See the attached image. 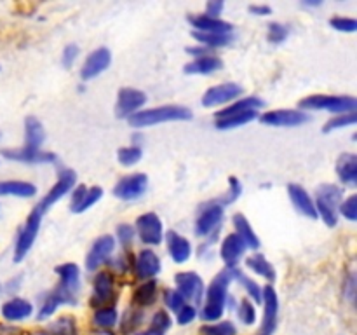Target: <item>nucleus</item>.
<instances>
[{"label": "nucleus", "mask_w": 357, "mask_h": 335, "mask_svg": "<svg viewBox=\"0 0 357 335\" xmlns=\"http://www.w3.org/2000/svg\"><path fill=\"white\" fill-rule=\"evenodd\" d=\"M236 269H223L218 274L213 278L211 285L208 286V292H206V304L204 309H202L201 316L204 321H216L218 318H222L223 309H225L227 302V290H229L230 283L236 279Z\"/></svg>", "instance_id": "nucleus-1"}, {"label": "nucleus", "mask_w": 357, "mask_h": 335, "mask_svg": "<svg viewBox=\"0 0 357 335\" xmlns=\"http://www.w3.org/2000/svg\"><path fill=\"white\" fill-rule=\"evenodd\" d=\"M192 119V112L181 105H162V107L146 108L132 114L128 119L132 128H146V126L160 124L171 121H188Z\"/></svg>", "instance_id": "nucleus-2"}, {"label": "nucleus", "mask_w": 357, "mask_h": 335, "mask_svg": "<svg viewBox=\"0 0 357 335\" xmlns=\"http://www.w3.org/2000/svg\"><path fill=\"white\" fill-rule=\"evenodd\" d=\"M344 191L335 184H323L316 188V211L317 216L324 220L328 227H335L338 223V206H340Z\"/></svg>", "instance_id": "nucleus-3"}, {"label": "nucleus", "mask_w": 357, "mask_h": 335, "mask_svg": "<svg viewBox=\"0 0 357 335\" xmlns=\"http://www.w3.org/2000/svg\"><path fill=\"white\" fill-rule=\"evenodd\" d=\"M302 110H326L331 114H349L356 112L357 101L354 96H337V94H312L300 100Z\"/></svg>", "instance_id": "nucleus-4"}, {"label": "nucleus", "mask_w": 357, "mask_h": 335, "mask_svg": "<svg viewBox=\"0 0 357 335\" xmlns=\"http://www.w3.org/2000/svg\"><path fill=\"white\" fill-rule=\"evenodd\" d=\"M45 213L40 211V209L35 206L33 211L28 215L26 222L23 223V227L20 229V234H17L16 239V248H14V262H21L28 255V251L33 246L35 239L38 236V230H40V222L42 216Z\"/></svg>", "instance_id": "nucleus-5"}, {"label": "nucleus", "mask_w": 357, "mask_h": 335, "mask_svg": "<svg viewBox=\"0 0 357 335\" xmlns=\"http://www.w3.org/2000/svg\"><path fill=\"white\" fill-rule=\"evenodd\" d=\"M117 297L114 276L107 271L98 272L94 276V288L89 299V306L96 311L103 309V307H114Z\"/></svg>", "instance_id": "nucleus-6"}, {"label": "nucleus", "mask_w": 357, "mask_h": 335, "mask_svg": "<svg viewBox=\"0 0 357 335\" xmlns=\"http://www.w3.org/2000/svg\"><path fill=\"white\" fill-rule=\"evenodd\" d=\"M75 181H77L75 171L70 170V168H61L58 173V180H56V184L52 185L51 191H49L47 194L40 199V202L37 204V208L44 213L47 211V209H51L52 204H56L59 199L65 198V195L68 194L73 187H75Z\"/></svg>", "instance_id": "nucleus-7"}, {"label": "nucleus", "mask_w": 357, "mask_h": 335, "mask_svg": "<svg viewBox=\"0 0 357 335\" xmlns=\"http://www.w3.org/2000/svg\"><path fill=\"white\" fill-rule=\"evenodd\" d=\"M135 232L138 234L139 239L149 246H157L162 243L164 239V225L162 220L159 218L157 213H143L136 220V229Z\"/></svg>", "instance_id": "nucleus-8"}, {"label": "nucleus", "mask_w": 357, "mask_h": 335, "mask_svg": "<svg viewBox=\"0 0 357 335\" xmlns=\"http://www.w3.org/2000/svg\"><path fill=\"white\" fill-rule=\"evenodd\" d=\"M223 206L218 201H211L201 209L197 216V222H195V234L199 237H208L211 234H215L220 229V223L223 220Z\"/></svg>", "instance_id": "nucleus-9"}, {"label": "nucleus", "mask_w": 357, "mask_h": 335, "mask_svg": "<svg viewBox=\"0 0 357 335\" xmlns=\"http://www.w3.org/2000/svg\"><path fill=\"white\" fill-rule=\"evenodd\" d=\"M174 283H176V292L185 300H190L192 304H201L202 297H204V281L197 272H178L174 276Z\"/></svg>", "instance_id": "nucleus-10"}, {"label": "nucleus", "mask_w": 357, "mask_h": 335, "mask_svg": "<svg viewBox=\"0 0 357 335\" xmlns=\"http://www.w3.org/2000/svg\"><path fill=\"white\" fill-rule=\"evenodd\" d=\"M149 187V177L145 173H132L128 177H122L115 184L114 195L122 201H135L139 195H143Z\"/></svg>", "instance_id": "nucleus-11"}, {"label": "nucleus", "mask_w": 357, "mask_h": 335, "mask_svg": "<svg viewBox=\"0 0 357 335\" xmlns=\"http://www.w3.org/2000/svg\"><path fill=\"white\" fill-rule=\"evenodd\" d=\"M309 114L303 110H293V108H279V110L265 112L260 121L267 126L275 128H295L309 121Z\"/></svg>", "instance_id": "nucleus-12"}, {"label": "nucleus", "mask_w": 357, "mask_h": 335, "mask_svg": "<svg viewBox=\"0 0 357 335\" xmlns=\"http://www.w3.org/2000/svg\"><path fill=\"white\" fill-rule=\"evenodd\" d=\"M146 103V94L143 91L135 89V87H124L117 94V105L115 112L117 117L129 119L132 114L139 112V108Z\"/></svg>", "instance_id": "nucleus-13"}, {"label": "nucleus", "mask_w": 357, "mask_h": 335, "mask_svg": "<svg viewBox=\"0 0 357 335\" xmlns=\"http://www.w3.org/2000/svg\"><path fill=\"white\" fill-rule=\"evenodd\" d=\"M244 93L243 86L236 82H225L218 84L215 87H209L202 96V105L204 107H218V105H225L229 101H236Z\"/></svg>", "instance_id": "nucleus-14"}, {"label": "nucleus", "mask_w": 357, "mask_h": 335, "mask_svg": "<svg viewBox=\"0 0 357 335\" xmlns=\"http://www.w3.org/2000/svg\"><path fill=\"white\" fill-rule=\"evenodd\" d=\"M115 250V239L114 236L107 234V236L98 237L91 246L89 253L86 257V269L87 271H96L100 265H103L108 258L112 257Z\"/></svg>", "instance_id": "nucleus-15"}, {"label": "nucleus", "mask_w": 357, "mask_h": 335, "mask_svg": "<svg viewBox=\"0 0 357 335\" xmlns=\"http://www.w3.org/2000/svg\"><path fill=\"white\" fill-rule=\"evenodd\" d=\"M265 313H264V323H261V330L257 335H272L278 327V313H279V300L278 293H275L274 286L267 285L264 288V300Z\"/></svg>", "instance_id": "nucleus-16"}, {"label": "nucleus", "mask_w": 357, "mask_h": 335, "mask_svg": "<svg viewBox=\"0 0 357 335\" xmlns=\"http://www.w3.org/2000/svg\"><path fill=\"white\" fill-rule=\"evenodd\" d=\"M110 63H112L110 49L98 47L96 51L91 52V54L86 58V61H84L82 68H80V77H82L84 80L94 79V77H98L100 73H103L105 70L110 66Z\"/></svg>", "instance_id": "nucleus-17"}, {"label": "nucleus", "mask_w": 357, "mask_h": 335, "mask_svg": "<svg viewBox=\"0 0 357 335\" xmlns=\"http://www.w3.org/2000/svg\"><path fill=\"white\" fill-rule=\"evenodd\" d=\"M6 159L17 161V163H56L58 157L52 152H44L42 149H26V147H20V149H3L0 150Z\"/></svg>", "instance_id": "nucleus-18"}, {"label": "nucleus", "mask_w": 357, "mask_h": 335, "mask_svg": "<svg viewBox=\"0 0 357 335\" xmlns=\"http://www.w3.org/2000/svg\"><path fill=\"white\" fill-rule=\"evenodd\" d=\"M103 195V188L101 187H86V185H79L73 188L72 201H70V209L73 213H84L89 209L91 206L96 204Z\"/></svg>", "instance_id": "nucleus-19"}, {"label": "nucleus", "mask_w": 357, "mask_h": 335, "mask_svg": "<svg viewBox=\"0 0 357 335\" xmlns=\"http://www.w3.org/2000/svg\"><path fill=\"white\" fill-rule=\"evenodd\" d=\"M132 267H135L136 278L149 281V279H153L160 272V258L153 250H142L136 257Z\"/></svg>", "instance_id": "nucleus-20"}, {"label": "nucleus", "mask_w": 357, "mask_h": 335, "mask_svg": "<svg viewBox=\"0 0 357 335\" xmlns=\"http://www.w3.org/2000/svg\"><path fill=\"white\" fill-rule=\"evenodd\" d=\"M188 23L194 27V31L199 34H216V35H230L232 24L229 21H223L220 17L206 16V14H195L187 17Z\"/></svg>", "instance_id": "nucleus-21"}, {"label": "nucleus", "mask_w": 357, "mask_h": 335, "mask_svg": "<svg viewBox=\"0 0 357 335\" xmlns=\"http://www.w3.org/2000/svg\"><path fill=\"white\" fill-rule=\"evenodd\" d=\"M56 274L59 276L58 286L61 292H65L66 295L77 299V292L80 288V271L79 265L73 264V262H68V264H61L56 267Z\"/></svg>", "instance_id": "nucleus-22"}, {"label": "nucleus", "mask_w": 357, "mask_h": 335, "mask_svg": "<svg viewBox=\"0 0 357 335\" xmlns=\"http://www.w3.org/2000/svg\"><path fill=\"white\" fill-rule=\"evenodd\" d=\"M244 251H246V244H244V241L234 232L229 234V236L223 239L222 248H220V257H222L227 269H236L239 260L243 258Z\"/></svg>", "instance_id": "nucleus-23"}, {"label": "nucleus", "mask_w": 357, "mask_h": 335, "mask_svg": "<svg viewBox=\"0 0 357 335\" xmlns=\"http://www.w3.org/2000/svg\"><path fill=\"white\" fill-rule=\"evenodd\" d=\"M288 194H289V199H291L293 206L298 209V213H302V215H305L307 218H310V220L319 218V216H317L316 204H314L312 195H310L309 192L302 187V185L289 184Z\"/></svg>", "instance_id": "nucleus-24"}, {"label": "nucleus", "mask_w": 357, "mask_h": 335, "mask_svg": "<svg viewBox=\"0 0 357 335\" xmlns=\"http://www.w3.org/2000/svg\"><path fill=\"white\" fill-rule=\"evenodd\" d=\"M166 243L167 251H169L171 258H173V262H176V264H185V262L192 257L190 241L185 236H181V234L169 230L166 236Z\"/></svg>", "instance_id": "nucleus-25"}, {"label": "nucleus", "mask_w": 357, "mask_h": 335, "mask_svg": "<svg viewBox=\"0 0 357 335\" xmlns=\"http://www.w3.org/2000/svg\"><path fill=\"white\" fill-rule=\"evenodd\" d=\"M223 61L215 54L201 56V58H195L194 61L187 63L183 66L185 73H190V75H211V73L222 70Z\"/></svg>", "instance_id": "nucleus-26"}, {"label": "nucleus", "mask_w": 357, "mask_h": 335, "mask_svg": "<svg viewBox=\"0 0 357 335\" xmlns=\"http://www.w3.org/2000/svg\"><path fill=\"white\" fill-rule=\"evenodd\" d=\"M337 174L344 185L357 184V157L356 154L345 152L337 161Z\"/></svg>", "instance_id": "nucleus-27"}, {"label": "nucleus", "mask_w": 357, "mask_h": 335, "mask_svg": "<svg viewBox=\"0 0 357 335\" xmlns=\"http://www.w3.org/2000/svg\"><path fill=\"white\" fill-rule=\"evenodd\" d=\"M232 223L236 227V234L244 241L246 248H251V250H258L260 248V237L257 236V232L251 227L250 220L243 213H236L232 218Z\"/></svg>", "instance_id": "nucleus-28"}, {"label": "nucleus", "mask_w": 357, "mask_h": 335, "mask_svg": "<svg viewBox=\"0 0 357 335\" xmlns=\"http://www.w3.org/2000/svg\"><path fill=\"white\" fill-rule=\"evenodd\" d=\"M45 140V129L37 117H26L24 121V147L38 150Z\"/></svg>", "instance_id": "nucleus-29"}, {"label": "nucleus", "mask_w": 357, "mask_h": 335, "mask_svg": "<svg viewBox=\"0 0 357 335\" xmlns=\"http://www.w3.org/2000/svg\"><path fill=\"white\" fill-rule=\"evenodd\" d=\"M37 194V187L31 181L23 180H6L0 181V198L2 195H14V198H33Z\"/></svg>", "instance_id": "nucleus-30"}, {"label": "nucleus", "mask_w": 357, "mask_h": 335, "mask_svg": "<svg viewBox=\"0 0 357 335\" xmlns=\"http://www.w3.org/2000/svg\"><path fill=\"white\" fill-rule=\"evenodd\" d=\"M33 311L31 304L24 299H13L2 306V316L7 321H20L28 318Z\"/></svg>", "instance_id": "nucleus-31"}, {"label": "nucleus", "mask_w": 357, "mask_h": 335, "mask_svg": "<svg viewBox=\"0 0 357 335\" xmlns=\"http://www.w3.org/2000/svg\"><path fill=\"white\" fill-rule=\"evenodd\" d=\"M265 103L264 100H260L258 96H246V98H241V100L232 101V105L225 107L223 110L216 112L215 117H225V115L230 114H237V112H248V110H260L264 108Z\"/></svg>", "instance_id": "nucleus-32"}, {"label": "nucleus", "mask_w": 357, "mask_h": 335, "mask_svg": "<svg viewBox=\"0 0 357 335\" xmlns=\"http://www.w3.org/2000/svg\"><path fill=\"white\" fill-rule=\"evenodd\" d=\"M157 281L155 279H149V281H143L138 288L132 293V302L138 307H146L152 306L157 300Z\"/></svg>", "instance_id": "nucleus-33"}, {"label": "nucleus", "mask_w": 357, "mask_h": 335, "mask_svg": "<svg viewBox=\"0 0 357 335\" xmlns=\"http://www.w3.org/2000/svg\"><path fill=\"white\" fill-rule=\"evenodd\" d=\"M258 117V110H248V112H237V114L225 115V117L216 119L215 126L216 129H232L239 128V126L248 124V122L255 121Z\"/></svg>", "instance_id": "nucleus-34"}, {"label": "nucleus", "mask_w": 357, "mask_h": 335, "mask_svg": "<svg viewBox=\"0 0 357 335\" xmlns=\"http://www.w3.org/2000/svg\"><path fill=\"white\" fill-rule=\"evenodd\" d=\"M246 265L255 272V274L261 276L267 281H274L275 279V269L267 258L261 253H253L246 258Z\"/></svg>", "instance_id": "nucleus-35"}, {"label": "nucleus", "mask_w": 357, "mask_h": 335, "mask_svg": "<svg viewBox=\"0 0 357 335\" xmlns=\"http://www.w3.org/2000/svg\"><path fill=\"white\" fill-rule=\"evenodd\" d=\"M47 332L51 335H79V328H77L73 316L58 318V320L49 325Z\"/></svg>", "instance_id": "nucleus-36"}, {"label": "nucleus", "mask_w": 357, "mask_h": 335, "mask_svg": "<svg viewBox=\"0 0 357 335\" xmlns=\"http://www.w3.org/2000/svg\"><path fill=\"white\" fill-rule=\"evenodd\" d=\"M194 38L201 45L208 49H218L225 47V45L232 44V37L230 35H216V34H199V31H194Z\"/></svg>", "instance_id": "nucleus-37"}, {"label": "nucleus", "mask_w": 357, "mask_h": 335, "mask_svg": "<svg viewBox=\"0 0 357 335\" xmlns=\"http://www.w3.org/2000/svg\"><path fill=\"white\" fill-rule=\"evenodd\" d=\"M236 279L244 286V288H246V293L255 300V302L260 304L261 300H264V288H261V286L258 285L255 279L248 278V276L243 274L239 269H237V272H236Z\"/></svg>", "instance_id": "nucleus-38"}, {"label": "nucleus", "mask_w": 357, "mask_h": 335, "mask_svg": "<svg viewBox=\"0 0 357 335\" xmlns=\"http://www.w3.org/2000/svg\"><path fill=\"white\" fill-rule=\"evenodd\" d=\"M93 321L96 327L103 328V330L115 327V323H117V309H115V307H103V309H98L96 313H94Z\"/></svg>", "instance_id": "nucleus-39"}, {"label": "nucleus", "mask_w": 357, "mask_h": 335, "mask_svg": "<svg viewBox=\"0 0 357 335\" xmlns=\"http://www.w3.org/2000/svg\"><path fill=\"white\" fill-rule=\"evenodd\" d=\"M356 121H357L356 112H349V114H338V115H335L333 119H330L326 124H324L323 131L330 133V131H335V129L347 128V126H354Z\"/></svg>", "instance_id": "nucleus-40"}, {"label": "nucleus", "mask_w": 357, "mask_h": 335, "mask_svg": "<svg viewBox=\"0 0 357 335\" xmlns=\"http://www.w3.org/2000/svg\"><path fill=\"white\" fill-rule=\"evenodd\" d=\"M142 156H143V152L138 145L122 147V149H119V152H117L119 163L124 164V166H135L136 163H139Z\"/></svg>", "instance_id": "nucleus-41"}, {"label": "nucleus", "mask_w": 357, "mask_h": 335, "mask_svg": "<svg viewBox=\"0 0 357 335\" xmlns=\"http://www.w3.org/2000/svg\"><path fill=\"white\" fill-rule=\"evenodd\" d=\"M243 194V185H241L239 178L237 177H230L229 178V191L223 194V198L216 199V201L220 202V204L225 208L227 204H232V202H236L237 199H239V195Z\"/></svg>", "instance_id": "nucleus-42"}, {"label": "nucleus", "mask_w": 357, "mask_h": 335, "mask_svg": "<svg viewBox=\"0 0 357 335\" xmlns=\"http://www.w3.org/2000/svg\"><path fill=\"white\" fill-rule=\"evenodd\" d=\"M201 332L204 335H236L237 330L230 321H220V323L213 325H204L201 328Z\"/></svg>", "instance_id": "nucleus-43"}, {"label": "nucleus", "mask_w": 357, "mask_h": 335, "mask_svg": "<svg viewBox=\"0 0 357 335\" xmlns=\"http://www.w3.org/2000/svg\"><path fill=\"white\" fill-rule=\"evenodd\" d=\"M338 215L347 218L349 222H356L357 220V195L356 194L349 195L345 201L340 202V206H338Z\"/></svg>", "instance_id": "nucleus-44"}, {"label": "nucleus", "mask_w": 357, "mask_h": 335, "mask_svg": "<svg viewBox=\"0 0 357 335\" xmlns=\"http://www.w3.org/2000/svg\"><path fill=\"white\" fill-rule=\"evenodd\" d=\"M288 35H289V30L286 24L278 23V21H274V23L268 24L267 38H268V42H272V44H281V42L286 40V37H288Z\"/></svg>", "instance_id": "nucleus-45"}, {"label": "nucleus", "mask_w": 357, "mask_h": 335, "mask_svg": "<svg viewBox=\"0 0 357 335\" xmlns=\"http://www.w3.org/2000/svg\"><path fill=\"white\" fill-rule=\"evenodd\" d=\"M142 320H143V314L139 313L138 309H135V307H132V309L128 311V313L124 314V318H122V321H121L122 332H124V334L132 332L139 323H142Z\"/></svg>", "instance_id": "nucleus-46"}, {"label": "nucleus", "mask_w": 357, "mask_h": 335, "mask_svg": "<svg viewBox=\"0 0 357 335\" xmlns=\"http://www.w3.org/2000/svg\"><path fill=\"white\" fill-rule=\"evenodd\" d=\"M330 24L337 31H345V34H354L357 30V21L354 17H344V16H335L330 20Z\"/></svg>", "instance_id": "nucleus-47"}, {"label": "nucleus", "mask_w": 357, "mask_h": 335, "mask_svg": "<svg viewBox=\"0 0 357 335\" xmlns=\"http://www.w3.org/2000/svg\"><path fill=\"white\" fill-rule=\"evenodd\" d=\"M239 318H241V321L246 325H253L255 320H257V309H255V306L248 299L241 300Z\"/></svg>", "instance_id": "nucleus-48"}, {"label": "nucleus", "mask_w": 357, "mask_h": 335, "mask_svg": "<svg viewBox=\"0 0 357 335\" xmlns=\"http://www.w3.org/2000/svg\"><path fill=\"white\" fill-rule=\"evenodd\" d=\"M164 300H166V306L169 307L171 311H174V313H178V311L187 304V300H185L176 290H167V292L164 293Z\"/></svg>", "instance_id": "nucleus-49"}, {"label": "nucleus", "mask_w": 357, "mask_h": 335, "mask_svg": "<svg viewBox=\"0 0 357 335\" xmlns=\"http://www.w3.org/2000/svg\"><path fill=\"white\" fill-rule=\"evenodd\" d=\"M135 236H136L135 227H132L131 223H121V225L117 227V237L119 241H121L122 246L128 248L129 244L135 241Z\"/></svg>", "instance_id": "nucleus-50"}, {"label": "nucleus", "mask_w": 357, "mask_h": 335, "mask_svg": "<svg viewBox=\"0 0 357 335\" xmlns=\"http://www.w3.org/2000/svg\"><path fill=\"white\" fill-rule=\"evenodd\" d=\"M169 327H171L169 314H167L166 311H162V309L157 311V313L153 314L152 327H150V328H153V330H159V332H166Z\"/></svg>", "instance_id": "nucleus-51"}, {"label": "nucleus", "mask_w": 357, "mask_h": 335, "mask_svg": "<svg viewBox=\"0 0 357 335\" xmlns=\"http://www.w3.org/2000/svg\"><path fill=\"white\" fill-rule=\"evenodd\" d=\"M80 49L77 47L75 44H68L65 47V51H63V58H61V63L65 68H72L73 63H75L77 56H79Z\"/></svg>", "instance_id": "nucleus-52"}, {"label": "nucleus", "mask_w": 357, "mask_h": 335, "mask_svg": "<svg viewBox=\"0 0 357 335\" xmlns=\"http://www.w3.org/2000/svg\"><path fill=\"white\" fill-rule=\"evenodd\" d=\"M176 316H178V323L187 325L190 323V321H194V318L197 316V309H195L192 304H185V306L178 311Z\"/></svg>", "instance_id": "nucleus-53"}, {"label": "nucleus", "mask_w": 357, "mask_h": 335, "mask_svg": "<svg viewBox=\"0 0 357 335\" xmlns=\"http://www.w3.org/2000/svg\"><path fill=\"white\" fill-rule=\"evenodd\" d=\"M223 7H225V3H223L222 0H211V2L206 3V16L220 17Z\"/></svg>", "instance_id": "nucleus-54"}, {"label": "nucleus", "mask_w": 357, "mask_h": 335, "mask_svg": "<svg viewBox=\"0 0 357 335\" xmlns=\"http://www.w3.org/2000/svg\"><path fill=\"white\" fill-rule=\"evenodd\" d=\"M185 51L188 52L190 56H194V58H201V56H208V54H213L211 49L204 47V45H192V47H187Z\"/></svg>", "instance_id": "nucleus-55"}, {"label": "nucleus", "mask_w": 357, "mask_h": 335, "mask_svg": "<svg viewBox=\"0 0 357 335\" xmlns=\"http://www.w3.org/2000/svg\"><path fill=\"white\" fill-rule=\"evenodd\" d=\"M250 13L255 16H268V14H272V9L271 6H265V3H251Z\"/></svg>", "instance_id": "nucleus-56"}, {"label": "nucleus", "mask_w": 357, "mask_h": 335, "mask_svg": "<svg viewBox=\"0 0 357 335\" xmlns=\"http://www.w3.org/2000/svg\"><path fill=\"white\" fill-rule=\"evenodd\" d=\"M347 285H349L347 295H349V299L352 300V297H354V274L349 276V278H347Z\"/></svg>", "instance_id": "nucleus-57"}, {"label": "nucleus", "mask_w": 357, "mask_h": 335, "mask_svg": "<svg viewBox=\"0 0 357 335\" xmlns=\"http://www.w3.org/2000/svg\"><path fill=\"white\" fill-rule=\"evenodd\" d=\"M143 335H164V332H159V330H153V328H150V330L146 332V334H143Z\"/></svg>", "instance_id": "nucleus-58"}, {"label": "nucleus", "mask_w": 357, "mask_h": 335, "mask_svg": "<svg viewBox=\"0 0 357 335\" xmlns=\"http://www.w3.org/2000/svg\"><path fill=\"white\" fill-rule=\"evenodd\" d=\"M31 335H51L49 332H37V334H31Z\"/></svg>", "instance_id": "nucleus-59"}, {"label": "nucleus", "mask_w": 357, "mask_h": 335, "mask_svg": "<svg viewBox=\"0 0 357 335\" xmlns=\"http://www.w3.org/2000/svg\"><path fill=\"white\" fill-rule=\"evenodd\" d=\"M96 335H114V334H110V332H101V334H96Z\"/></svg>", "instance_id": "nucleus-60"}, {"label": "nucleus", "mask_w": 357, "mask_h": 335, "mask_svg": "<svg viewBox=\"0 0 357 335\" xmlns=\"http://www.w3.org/2000/svg\"><path fill=\"white\" fill-rule=\"evenodd\" d=\"M0 293H2V285H0Z\"/></svg>", "instance_id": "nucleus-61"}]
</instances>
